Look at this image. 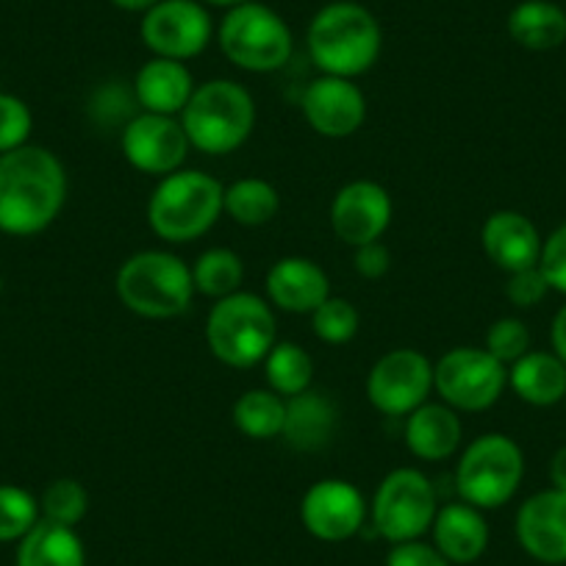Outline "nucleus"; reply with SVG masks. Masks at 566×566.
<instances>
[{
    "label": "nucleus",
    "instance_id": "nucleus-1",
    "mask_svg": "<svg viewBox=\"0 0 566 566\" xmlns=\"http://www.w3.org/2000/svg\"><path fill=\"white\" fill-rule=\"evenodd\" d=\"M67 172L53 150L23 145L0 154V233L36 237L62 214Z\"/></svg>",
    "mask_w": 566,
    "mask_h": 566
},
{
    "label": "nucleus",
    "instance_id": "nucleus-2",
    "mask_svg": "<svg viewBox=\"0 0 566 566\" xmlns=\"http://www.w3.org/2000/svg\"><path fill=\"white\" fill-rule=\"evenodd\" d=\"M306 45L319 75L356 81L378 62L384 34L367 7L353 0H334L314 14Z\"/></svg>",
    "mask_w": 566,
    "mask_h": 566
},
{
    "label": "nucleus",
    "instance_id": "nucleus-3",
    "mask_svg": "<svg viewBox=\"0 0 566 566\" xmlns=\"http://www.w3.org/2000/svg\"><path fill=\"white\" fill-rule=\"evenodd\" d=\"M114 290L119 303L136 317H181L195 297L192 266L167 250H139L119 264Z\"/></svg>",
    "mask_w": 566,
    "mask_h": 566
},
{
    "label": "nucleus",
    "instance_id": "nucleus-4",
    "mask_svg": "<svg viewBox=\"0 0 566 566\" xmlns=\"http://www.w3.org/2000/svg\"><path fill=\"white\" fill-rule=\"evenodd\" d=\"M181 125L192 150L206 156H228L250 139L255 128L253 95L231 78H214L195 86Z\"/></svg>",
    "mask_w": 566,
    "mask_h": 566
},
{
    "label": "nucleus",
    "instance_id": "nucleus-5",
    "mask_svg": "<svg viewBox=\"0 0 566 566\" xmlns=\"http://www.w3.org/2000/svg\"><path fill=\"white\" fill-rule=\"evenodd\" d=\"M226 187L200 170H178L156 184L148 200V226L161 242L187 244L206 237L222 217Z\"/></svg>",
    "mask_w": 566,
    "mask_h": 566
},
{
    "label": "nucleus",
    "instance_id": "nucleus-6",
    "mask_svg": "<svg viewBox=\"0 0 566 566\" xmlns=\"http://www.w3.org/2000/svg\"><path fill=\"white\" fill-rule=\"evenodd\" d=\"M277 342V319L270 301L242 292L214 301L206 317V345L211 356L231 369L264 364Z\"/></svg>",
    "mask_w": 566,
    "mask_h": 566
},
{
    "label": "nucleus",
    "instance_id": "nucleus-7",
    "mask_svg": "<svg viewBox=\"0 0 566 566\" xmlns=\"http://www.w3.org/2000/svg\"><path fill=\"white\" fill-rule=\"evenodd\" d=\"M217 42L228 62L244 73H275L290 64L295 51L286 20L255 0L228 9L217 29Z\"/></svg>",
    "mask_w": 566,
    "mask_h": 566
},
{
    "label": "nucleus",
    "instance_id": "nucleus-8",
    "mask_svg": "<svg viewBox=\"0 0 566 566\" xmlns=\"http://www.w3.org/2000/svg\"><path fill=\"white\" fill-rule=\"evenodd\" d=\"M525 478L522 448L505 433H483L472 439L455 467V489L461 500L481 511L509 503Z\"/></svg>",
    "mask_w": 566,
    "mask_h": 566
},
{
    "label": "nucleus",
    "instance_id": "nucleus-9",
    "mask_svg": "<svg viewBox=\"0 0 566 566\" xmlns=\"http://www.w3.org/2000/svg\"><path fill=\"white\" fill-rule=\"evenodd\" d=\"M437 511L439 497L431 478L417 467H397L378 483L373 497V525L386 542H413L431 531Z\"/></svg>",
    "mask_w": 566,
    "mask_h": 566
},
{
    "label": "nucleus",
    "instance_id": "nucleus-10",
    "mask_svg": "<svg viewBox=\"0 0 566 566\" xmlns=\"http://www.w3.org/2000/svg\"><path fill=\"white\" fill-rule=\"evenodd\" d=\"M509 386V367L486 347H453L433 364V391L459 413L492 408Z\"/></svg>",
    "mask_w": 566,
    "mask_h": 566
},
{
    "label": "nucleus",
    "instance_id": "nucleus-11",
    "mask_svg": "<svg viewBox=\"0 0 566 566\" xmlns=\"http://www.w3.org/2000/svg\"><path fill=\"white\" fill-rule=\"evenodd\" d=\"M139 36L154 56L189 62L214 40V20L200 0H159L142 14Z\"/></svg>",
    "mask_w": 566,
    "mask_h": 566
},
{
    "label": "nucleus",
    "instance_id": "nucleus-12",
    "mask_svg": "<svg viewBox=\"0 0 566 566\" xmlns=\"http://www.w3.org/2000/svg\"><path fill=\"white\" fill-rule=\"evenodd\" d=\"M433 391V364L413 347L389 350L367 375V400L384 417H402L428 402Z\"/></svg>",
    "mask_w": 566,
    "mask_h": 566
},
{
    "label": "nucleus",
    "instance_id": "nucleus-13",
    "mask_svg": "<svg viewBox=\"0 0 566 566\" xmlns=\"http://www.w3.org/2000/svg\"><path fill=\"white\" fill-rule=\"evenodd\" d=\"M119 145H123L125 161L134 170L154 178H165L170 172L184 170V161L192 150L181 119L150 112L136 114L125 125Z\"/></svg>",
    "mask_w": 566,
    "mask_h": 566
},
{
    "label": "nucleus",
    "instance_id": "nucleus-14",
    "mask_svg": "<svg viewBox=\"0 0 566 566\" xmlns=\"http://www.w3.org/2000/svg\"><path fill=\"white\" fill-rule=\"evenodd\" d=\"M361 489L342 478H323L301 500V522L319 542L339 544L356 536L367 522Z\"/></svg>",
    "mask_w": 566,
    "mask_h": 566
},
{
    "label": "nucleus",
    "instance_id": "nucleus-15",
    "mask_svg": "<svg viewBox=\"0 0 566 566\" xmlns=\"http://www.w3.org/2000/svg\"><path fill=\"white\" fill-rule=\"evenodd\" d=\"M391 217H395L391 195L378 181L367 178L345 184L331 203V228L347 248L380 242V237L389 231Z\"/></svg>",
    "mask_w": 566,
    "mask_h": 566
},
{
    "label": "nucleus",
    "instance_id": "nucleus-16",
    "mask_svg": "<svg viewBox=\"0 0 566 566\" xmlns=\"http://www.w3.org/2000/svg\"><path fill=\"white\" fill-rule=\"evenodd\" d=\"M303 117L325 139H347L367 119V97L350 78L319 75L303 92Z\"/></svg>",
    "mask_w": 566,
    "mask_h": 566
},
{
    "label": "nucleus",
    "instance_id": "nucleus-17",
    "mask_svg": "<svg viewBox=\"0 0 566 566\" xmlns=\"http://www.w3.org/2000/svg\"><path fill=\"white\" fill-rule=\"evenodd\" d=\"M516 538L531 558L566 564V492L544 489L516 511Z\"/></svg>",
    "mask_w": 566,
    "mask_h": 566
},
{
    "label": "nucleus",
    "instance_id": "nucleus-18",
    "mask_svg": "<svg viewBox=\"0 0 566 566\" xmlns=\"http://www.w3.org/2000/svg\"><path fill=\"white\" fill-rule=\"evenodd\" d=\"M331 297V277L306 255H283L266 272V301L283 314H312Z\"/></svg>",
    "mask_w": 566,
    "mask_h": 566
},
{
    "label": "nucleus",
    "instance_id": "nucleus-19",
    "mask_svg": "<svg viewBox=\"0 0 566 566\" xmlns=\"http://www.w3.org/2000/svg\"><path fill=\"white\" fill-rule=\"evenodd\" d=\"M544 239L538 237V228L531 217L522 211L503 209L486 217L481 228V248L486 259L503 272H520L538 264Z\"/></svg>",
    "mask_w": 566,
    "mask_h": 566
},
{
    "label": "nucleus",
    "instance_id": "nucleus-20",
    "mask_svg": "<svg viewBox=\"0 0 566 566\" xmlns=\"http://www.w3.org/2000/svg\"><path fill=\"white\" fill-rule=\"evenodd\" d=\"M402 439L413 459L419 461H448L461 450L464 422L448 402H424L411 411L402 424Z\"/></svg>",
    "mask_w": 566,
    "mask_h": 566
},
{
    "label": "nucleus",
    "instance_id": "nucleus-21",
    "mask_svg": "<svg viewBox=\"0 0 566 566\" xmlns=\"http://www.w3.org/2000/svg\"><path fill=\"white\" fill-rule=\"evenodd\" d=\"M195 92V78L189 73L187 62L176 59L154 56L139 67L134 78V97L142 112L167 114V117H181L189 97Z\"/></svg>",
    "mask_w": 566,
    "mask_h": 566
},
{
    "label": "nucleus",
    "instance_id": "nucleus-22",
    "mask_svg": "<svg viewBox=\"0 0 566 566\" xmlns=\"http://www.w3.org/2000/svg\"><path fill=\"white\" fill-rule=\"evenodd\" d=\"M433 547L450 564H475L489 547V522L481 509L470 503H450L437 511L431 525Z\"/></svg>",
    "mask_w": 566,
    "mask_h": 566
},
{
    "label": "nucleus",
    "instance_id": "nucleus-23",
    "mask_svg": "<svg viewBox=\"0 0 566 566\" xmlns=\"http://www.w3.org/2000/svg\"><path fill=\"white\" fill-rule=\"evenodd\" d=\"M339 424V411L334 400L323 391H303L286 400V419H283V442L301 453H317L328 448Z\"/></svg>",
    "mask_w": 566,
    "mask_h": 566
},
{
    "label": "nucleus",
    "instance_id": "nucleus-24",
    "mask_svg": "<svg viewBox=\"0 0 566 566\" xmlns=\"http://www.w3.org/2000/svg\"><path fill=\"white\" fill-rule=\"evenodd\" d=\"M509 386L527 406H555L566 397V364L555 353L527 350L511 364Z\"/></svg>",
    "mask_w": 566,
    "mask_h": 566
},
{
    "label": "nucleus",
    "instance_id": "nucleus-25",
    "mask_svg": "<svg viewBox=\"0 0 566 566\" xmlns=\"http://www.w3.org/2000/svg\"><path fill=\"white\" fill-rule=\"evenodd\" d=\"M18 566H86V549L75 527L40 520L18 547Z\"/></svg>",
    "mask_w": 566,
    "mask_h": 566
},
{
    "label": "nucleus",
    "instance_id": "nucleus-26",
    "mask_svg": "<svg viewBox=\"0 0 566 566\" xmlns=\"http://www.w3.org/2000/svg\"><path fill=\"white\" fill-rule=\"evenodd\" d=\"M509 36L525 51H553L566 42V12L549 0H522L509 14Z\"/></svg>",
    "mask_w": 566,
    "mask_h": 566
},
{
    "label": "nucleus",
    "instance_id": "nucleus-27",
    "mask_svg": "<svg viewBox=\"0 0 566 566\" xmlns=\"http://www.w3.org/2000/svg\"><path fill=\"white\" fill-rule=\"evenodd\" d=\"M281 211V195L264 178H239L228 184L222 195V214L231 217L237 226L261 228L272 222Z\"/></svg>",
    "mask_w": 566,
    "mask_h": 566
},
{
    "label": "nucleus",
    "instance_id": "nucleus-28",
    "mask_svg": "<svg viewBox=\"0 0 566 566\" xmlns=\"http://www.w3.org/2000/svg\"><path fill=\"white\" fill-rule=\"evenodd\" d=\"M286 419V397L275 395L272 389H248L233 402V424L255 442H270L283 433Z\"/></svg>",
    "mask_w": 566,
    "mask_h": 566
},
{
    "label": "nucleus",
    "instance_id": "nucleus-29",
    "mask_svg": "<svg viewBox=\"0 0 566 566\" xmlns=\"http://www.w3.org/2000/svg\"><path fill=\"white\" fill-rule=\"evenodd\" d=\"M264 375L270 389L290 400L312 389L314 358L297 342H275L270 356L264 358Z\"/></svg>",
    "mask_w": 566,
    "mask_h": 566
},
{
    "label": "nucleus",
    "instance_id": "nucleus-30",
    "mask_svg": "<svg viewBox=\"0 0 566 566\" xmlns=\"http://www.w3.org/2000/svg\"><path fill=\"white\" fill-rule=\"evenodd\" d=\"M195 292L222 301L228 295H237L244 281V261L242 255L233 253L231 248H209L198 255L192 264Z\"/></svg>",
    "mask_w": 566,
    "mask_h": 566
},
{
    "label": "nucleus",
    "instance_id": "nucleus-31",
    "mask_svg": "<svg viewBox=\"0 0 566 566\" xmlns=\"http://www.w3.org/2000/svg\"><path fill=\"white\" fill-rule=\"evenodd\" d=\"M40 520V500L29 489L0 483V544L20 542Z\"/></svg>",
    "mask_w": 566,
    "mask_h": 566
},
{
    "label": "nucleus",
    "instance_id": "nucleus-32",
    "mask_svg": "<svg viewBox=\"0 0 566 566\" xmlns=\"http://www.w3.org/2000/svg\"><path fill=\"white\" fill-rule=\"evenodd\" d=\"M86 511H90V494H86L84 483H78L75 478H59L40 497L42 520L56 522V525L75 527L84 520Z\"/></svg>",
    "mask_w": 566,
    "mask_h": 566
},
{
    "label": "nucleus",
    "instance_id": "nucleus-33",
    "mask_svg": "<svg viewBox=\"0 0 566 566\" xmlns=\"http://www.w3.org/2000/svg\"><path fill=\"white\" fill-rule=\"evenodd\" d=\"M312 328L314 336L325 345H347V342L356 339L361 317L350 301L331 295L317 312H312Z\"/></svg>",
    "mask_w": 566,
    "mask_h": 566
},
{
    "label": "nucleus",
    "instance_id": "nucleus-34",
    "mask_svg": "<svg viewBox=\"0 0 566 566\" xmlns=\"http://www.w3.org/2000/svg\"><path fill=\"white\" fill-rule=\"evenodd\" d=\"M31 128H34V114L29 103L18 95L0 92V154L29 145Z\"/></svg>",
    "mask_w": 566,
    "mask_h": 566
},
{
    "label": "nucleus",
    "instance_id": "nucleus-35",
    "mask_svg": "<svg viewBox=\"0 0 566 566\" xmlns=\"http://www.w3.org/2000/svg\"><path fill=\"white\" fill-rule=\"evenodd\" d=\"M486 350L492 353L497 361H503L505 367H511L514 361H520L527 350H531V331L522 319L516 317H500L497 323H492L486 334Z\"/></svg>",
    "mask_w": 566,
    "mask_h": 566
},
{
    "label": "nucleus",
    "instance_id": "nucleus-36",
    "mask_svg": "<svg viewBox=\"0 0 566 566\" xmlns=\"http://www.w3.org/2000/svg\"><path fill=\"white\" fill-rule=\"evenodd\" d=\"M549 283L542 275V270L536 266H527V270L511 272L509 283H505V297H509L511 306L516 308H533L547 297Z\"/></svg>",
    "mask_w": 566,
    "mask_h": 566
},
{
    "label": "nucleus",
    "instance_id": "nucleus-37",
    "mask_svg": "<svg viewBox=\"0 0 566 566\" xmlns=\"http://www.w3.org/2000/svg\"><path fill=\"white\" fill-rule=\"evenodd\" d=\"M538 270L547 277L549 290L566 295V222L544 239L542 255H538Z\"/></svg>",
    "mask_w": 566,
    "mask_h": 566
},
{
    "label": "nucleus",
    "instance_id": "nucleus-38",
    "mask_svg": "<svg viewBox=\"0 0 566 566\" xmlns=\"http://www.w3.org/2000/svg\"><path fill=\"white\" fill-rule=\"evenodd\" d=\"M386 566H453L433 544H424L419 538L413 542L391 544L386 555Z\"/></svg>",
    "mask_w": 566,
    "mask_h": 566
},
{
    "label": "nucleus",
    "instance_id": "nucleus-39",
    "mask_svg": "<svg viewBox=\"0 0 566 566\" xmlns=\"http://www.w3.org/2000/svg\"><path fill=\"white\" fill-rule=\"evenodd\" d=\"M353 250H356V255H353V266H356V272L361 277H367V281H378V277H384L386 272H389L391 253L384 242H369Z\"/></svg>",
    "mask_w": 566,
    "mask_h": 566
},
{
    "label": "nucleus",
    "instance_id": "nucleus-40",
    "mask_svg": "<svg viewBox=\"0 0 566 566\" xmlns=\"http://www.w3.org/2000/svg\"><path fill=\"white\" fill-rule=\"evenodd\" d=\"M549 342H553V353L566 364V306L558 308L553 317V328H549Z\"/></svg>",
    "mask_w": 566,
    "mask_h": 566
},
{
    "label": "nucleus",
    "instance_id": "nucleus-41",
    "mask_svg": "<svg viewBox=\"0 0 566 566\" xmlns=\"http://www.w3.org/2000/svg\"><path fill=\"white\" fill-rule=\"evenodd\" d=\"M549 483H553V489L566 492V444L549 461Z\"/></svg>",
    "mask_w": 566,
    "mask_h": 566
},
{
    "label": "nucleus",
    "instance_id": "nucleus-42",
    "mask_svg": "<svg viewBox=\"0 0 566 566\" xmlns=\"http://www.w3.org/2000/svg\"><path fill=\"white\" fill-rule=\"evenodd\" d=\"M114 7L123 9V12H136V14H145L150 7H156L159 0H112Z\"/></svg>",
    "mask_w": 566,
    "mask_h": 566
},
{
    "label": "nucleus",
    "instance_id": "nucleus-43",
    "mask_svg": "<svg viewBox=\"0 0 566 566\" xmlns=\"http://www.w3.org/2000/svg\"><path fill=\"white\" fill-rule=\"evenodd\" d=\"M200 3H206V7H217V9H237L242 7V3H248V0H200Z\"/></svg>",
    "mask_w": 566,
    "mask_h": 566
},
{
    "label": "nucleus",
    "instance_id": "nucleus-44",
    "mask_svg": "<svg viewBox=\"0 0 566 566\" xmlns=\"http://www.w3.org/2000/svg\"><path fill=\"white\" fill-rule=\"evenodd\" d=\"M0 295H3V277H0Z\"/></svg>",
    "mask_w": 566,
    "mask_h": 566
},
{
    "label": "nucleus",
    "instance_id": "nucleus-45",
    "mask_svg": "<svg viewBox=\"0 0 566 566\" xmlns=\"http://www.w3.org/2000/svg\"><path fill=\"white\" fill-rule=\"evenodd\" d=\"M564 402H566V397H564Z\"/></svg>",
    "mask_w": 566,
    "mask_h": 566
}]
</instances>
